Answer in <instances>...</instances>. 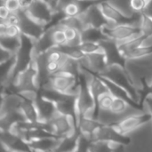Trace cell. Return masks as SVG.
I'll return each mask as SVG.
<instances>
[{"label":"cell","instance_id":"cell-1","mask_svg":"<svg viewBox=\"0 0 152 152\" xmlns=\"http://www.w3.org/2000/svg\"><path fill=\"white\" fill-rule=\"evenodd\" d=\"M97 75L103 76L126 89L131 95L132 99L142 106V95L140 94V89L137 88L126 68L118 64L110 65L102 73Z\"/></svg>","mask_w":152,"mask_h":152},{"label":"cell","instance_id":"cell-2","mask_svg":"<svg viewBox=\"0 0 152 152\" xmlns=\"http://www.w3.org/2000/svg\"><path fill=\"white\" fill-rule=\"evenodd\" d=\"M20 38H21V45H20L19 51L15 54L16 55V61H15L13 71L12 73V76H11L8 83L5 86H4L3 87L9 86L13 82L15 77L21 71H23L24 69H26L29 66V64L31 63V61L34 58L33 50H34L35 40L32 39L31 37L22 34V33H21Z\"/></svg>","mask_w":152,"mask_h":152},{"label":"cell","instance_id":"cell-3","mask_svg":"<svg viewBox=\"0 0 152 152\" xmlns=\"http://www.w3.org/2000/svg\"><path fill=\"white\" fill-rule=\"evenodd\" d=\"M79 80V92L77 99V110L78 118L80 116H89L93 118V112L94 110V100L92 95L88 78L86 77V73L81 69L78 75Z\"/></svg>","mask_w":152,"mask_h":152},{"label":"cell","instance_id":"cell-4","mask_svg":"<svg viewBox=\"0 0 152 152\" xmlns=\"http://www.w3.org/2000/svg\"><path fill=\"white\" fill-rule=\"evenodd\" d=\"M41 87L51 88L62 94L77 95L79 92V80L78 77L76 76L56 73L50 76L48 81Z\"/></svg>","mask_w":152,"mask_h":152},{"label":"cell","instance_id":"cell-5","mask_svg":"<svg viewBox=\"0 0 152 152\" xmlns=\"http://www.w3.org/2000/svg\"><path fill=\"white\" fill-rule=\"evenodd\" d=\"M102 30L108 38L115 40L117 43H121L142 35L140 26L131 23L109 24L102 28Z\"/></svg>","mask_w":152,"mask_h":152},{"label":"cell","instance_id":"cell-6","mask_svg":"<svg viewBox=\"0 0 152 152\" xmlns=\"http://www.w3.org/2000/svg\"><path fill=\"white\" fill-rule=\"evenodd\" d=\"M151 120L152 115L151 114V112H147V113L139 112V113L130 114L111 125L114 126L121 134H127L128 133L134 131L135 129L139 128L140 126H143L144 124Z\"/></svg>","mask_w":152,"mask_h":152},{"label":"cell","instance_id":"cell-7","mask_svg":"<svg viewBox=\"0 0 152 152\" xmlns=\"http://www.w3.org/2000/svg\"><path fill=\"white\" fill-rule=\"evenodd\" d=\"M91 139L92 141H116L124 145H128L131 142V139L126 134H121L114 126L105 124L96 129Z\"/></svg>","mask_w":152,"mask_h":152},{"label":"cell","instance_id":"cell-8","mask_svg":"<svg viewBox=\"0 0 152 152\" xmlns=\"http://www.w3.org/2000/svg\"><path fill=\"white\" fill-rule=\"evenodd\" d=\"M101 3V2H100ZM100 3H95L90 5L86 10H85L81 14H79L86 27H93L96 28H102L106 25L110 24L102 13Z\"/></svg>","mask_w":152,"mask_h":152},{"label":"cell","instance_id":"cell-9","mask_svg":"<svg viewBox=\"0 0 152 152\" xmlns=\"http://www.w3.org/2000/svg\"><path fill=\"white\" fill-rule=\"evenodd\" d=\"M53 126L54 134L61 139L65 136L74 134L77 130V122L67 115L58 113L52 120H50Z\"/></svg>","mask_w":152,"mask_h":152},{"label":"cell","instance_id":"cell-10","mask_svg":"<svg viewBox=\"0 0 152 152\" xmlns=\"http://www.w3.org/2000/svg\"><path fill=\"white\" fill-rule=\"evenodd\" d=\"M26 12L39 23L46 26L52 20L54 11L48 2L45 0H36Z\"/></svg>","mask_w":152,"mask_h":152},{"label":"cell","instance_id":"cell-11","mask_svg":"<svg viewBox=\"0 0 152 152\" xmlns=\"http://www.w3.org/2000/svg\"><path fill=\"white\" fill-rule=\"evenodd\" d=\"M19 12L20 15V28L21 33L34 40L38 39L45 31V26L31 18L25 11L20 10Z\"/></svg>","mask_w":152,"mask_h":152},{"label":"cell","instance_id":"cell-12","mask_svg":"<svg viewBox=\"0 0 152 152\" xmlns=\"http://www.w3.org/2000/svg\"><path fill=\"white\" fill-rule=\"evenodd\" d=\"M1 145L6 151H31L28 142L9 130L1 129Z\"/></svg>","mask_w":152,"mask_h":152},{"label":"cell","instance_id":"cell-13","mask_svg":"<svg viewBox=\"0 0 152 152\" xmlns=\"http://www.w3.org/2000/svg\"><path fill=\"white\" fill-rule=\"evenodd\" d=\"M82 69L88 70L94 74H101L108 68V61L104 52L86 54L85 58L80 61Z\"/></svg>","mask_w":152,"mask_h":152},{"label":"cell","instance_id":"cell-14","mask_svg":"<svg viewBox=\"0 0 152 152\" xmlns=\"http://www.w3.org/2000/svg\"><path fill=\"white\" fill-rule=\"evenodd\" d=\"M99 43L103 47L109 66L118 64L124 68H126V59L121 54L118 48V45L115 40L105 38L101 40Z\"/></svg>","mask_w":152,"mask_h":152},{"label":"cell","instance_id":"cell-15","mask_svg":"<svg viewBox=\"0 0 152 152\" xmlns=\"http://www.w3.org/2000/svg\"><path fill=\"white\" fill-rule=\"evenodd\" d=\"M34 102L37 106L40 122H48L59 113L55 102L43 97L39 94H37Z\"/></svg>","mask_w":152,"mask_h":152},{"label":"cell","instance_id":"cell-16","mask_svg":"<svg viewBox=\"0 0 152 152\" xmlns=\"http://www.w3.org/2000/svg\"><path fill=\"white\" fill-rule=\"evenodd\" d=\"M77 95L64 94L61 99L55 102V104L59 113L71 117L77 125L78 116L77 110Z\"/></svg>","mask_w":152,"mask_h":152},{"label":"cell","instance_id":"cell-17","mask_svg":"<svg viewBox=\"0 0 152 152\" xmlns=\"http://www.w3.org/2000/svg\"><path fill=\"white\" fill-rule=\"evenodd\" d=\"M22 95L16 93L2 92V102H1V115L20 110L22 102Z\"/></svg>","mask_w":152,"mask_h":152},{"label":"cell","instance_id":"cell-18","mask_svg":"<svg viewBox=\"0 0 152 152\" xmlns=\"http://www.w3.org/2000/svg\"><path fill=\"white\" fill-rule=\"evenodd\" d=\"M102 125V123L101 121L94 119L92 117L85 115V116H80L78 118L77 129L80 131V133L82 134L91 138L92 134Z\"/></svg>","mask_w":152,"mask_h":152},{"label":"cell","instance_id":"cell-19","mask_svg":"<svg viewBox=\"0 0 152 152\" xmlns=\"http://www.w3.org/2000/svg\"><path fill=\"white\" fill-rule=\"evenodd\" d=\"M61 139L49 137L34 140L28 142L31 151H55Z\"/></svg>","mask_w":152,"mask_h":152},{"label":"cell","instance_id":"cell-20","mask_svg":"<svg viewBox=\"0 0 152 152\" xmlns=\"http://www.w3.org/2000/svg\"><path fill=\"white\" fill-rule=\"evenodd\" d=\"M23 121H27V119L20 110L4 113V114L1 115L0 129L9 130L13 125H15L19 122H23Z\"/></svg>","mask_w":152,"mask_h":152},{"label":"cell","instance_id":"cell-21","mask_svg":"<svg viewBox=\"0 0 152 152\" xmlns=\"http://www.w3.org/2000/svg\"><path fill=\"white\" fill-rule=\"evenodd\" d=\"M22 97H23V99H22V102H21V106H20V110L22 111L23 115L25 116L27 121L31 122V123L38 122L39 118H38V113H37V106H36L34 100L25 97L23 95H22Z\"/></svg>","mask_w":152,"mask_h":152},{"label":"cell","instance_id":"cell-22","mask_svg":"<svg viewBox=\"0 0 152 152\" xmlns=\"http://www.w3.org/2000/svg\"><path fill=\"white\" fill-rule=\"evenodd\" d=\"M79 134L80 131L77 129L74 134L61 138L55 151H76Z\"/></svg>","mask_w":152,"mask_h":152},{"label":"cell","instance_id":"cell-23","mask_svg":"<svg viewBox=\"0 0 152 152\" xmlns=\"http://www.w3.org/2000/svg\"><path fill=\"white\" fill-rule=\"evenodd\" d=\"M148 39H149V37H147L142 34V35L137 36L135 37H133L129 40H126V41H124L121 43H118L119 51H120L121 54L125 57V55L126 53H128L129 52L133 51L134 49L142 45L143 43L145 41H147Z\"/></svg>","mask_w":152,"mask_h":152},{"label":"cell","instance_id":"cell-24","mask_svg":"<svg viewBox=\"0 0 152 152\" xmlns=\"http://www.w3.org/2000/svg\"><path fill=\"white\" fill-rule=\"evenodd\" d=\"M81 72V66L80 61L69 57H67L66 60L61 63V67L57 73L67 74L71 76L78 77L79 73ZM56 74V73H55Z\"/></svg>","mask_w":152,"mask_h":152},{"label":"cell","instance_id":"cell-25","mask_svg":"<svg viewBox=\"0 0 152 152\" xmlns=\"http://www.w3.org/2000/svg\"><path fill=\"white\" fill-rule=\"evenodd\" d=\"M81 38H82V41L100 42L101 40L108 38V37L103 34L102 28L87 27L81 32Z\"/></svg>","mask_w":152,"mask_h":152},{"label":"cell","instance_id":"cell-26","mask_svg":"<svg viewBox=\"0 0 152 152\" xmlns=\"http://www.w3.org/2000/svg\"><path fill=\"white\" fill-rule=\"evenodd\" d=\"M57 48L62 52L66 56L77 60V61H82L86 54L83 53V51L80 49L79 45H69V44H65L63 45H60L57 46Z\"/></svg>","mask_w":152,"mask_h":152},{"label":"cell","instance_id":"cell-27","mask_svg":"<svg viewBox=\"0 0 152 152\" xmlns=\"http://www.w3.org/2000/svg\"><path fill=\"white\" fill-rule=\"evenodd\" d=\"M0 43L1 47L8 50L9 52L16 54L19 51L20 45H21V38L20 37H12L7 36H1L0 35Z\"/></svg>","mask_w":152,"mask_h":152},{"label":"cell","instance_id":"cell-28","mask_svg":"<svg viewBox=\"0 0 152 152\" xmlns=\"http://www.w3.org/2000/svg\"><path fill=\"white\" fill-rule=\"evenodd\" d=\"M152 55V45H142L133 51L129 52L125 55V58L127 60H136L144 58L147 56Z\"/></svg>","mask_w":152,"mask_h":152},{"label":"cell","instance_id":"cell-29","mask_svg":"<svg viewBox=\"0 0 152 152\" xmlns=\"http://www.w3.org/2000/svg\"><path fill=\"white\" fill-rule=\"evenodd\" d=\"M49 28L51 29V37L54 46H60L67 44V38L62 26L58 24Z\"/></svg>","mask_w":152,"mask_h":152},{"label":"cell","instance_id":"cell-30","mask_svg":"<svg viewBox=\"0 0 152 152\" xmlns=\"http://www.w3.org/2000/svg\"><path fill=\"white\" fill-rule=\"evenodd\" d=\"M63 30L67 38V44L72 45H79L82 42L81 38V32L72 27L64 26Z\"/></svg>","mask_w":152,"mask_h":152},{"label":"cell","instance_id":"cell-31","mask_svg":"<svg viewBox=\"0 0 152 152\" xmlns=\"http://www.w3.org/2000/svg\"><path fill=\"white\" fill-rule=\"evenodd\" d=\"M0 35L12 37H20L21 36V30L20 26L7 24L4 21L0 22Z\"/></svg>","mask_w":152,"mask_h":152},{"label":"cell","instance_id":"cell-32","mask_svg":"<svg viewBox=\"0 0 152 152\" xmlns=\"http://www.w3.org/2000/svg\"><path fill=\"white\" fill-rule=\"evenodd\" d=\"M114 96L110 91L102 94L98 99V109L100 112H107L110 110L112 102L114 101Z\"/></svg>","mask_w":152,"mask_h":152},{"label":"cell","instance_id":"cell-33","mask_svg":"<svg viewBox=\"0 0 152 152\" xmlns=\"http://www.w3.org/2000/svg\"><path fill=\"white\" fill-rule=\"evenodd\" d=\"M79 47L85 54H91V53L104 52L103 47L102 46V45L99 42L82 41L81 44L79 45Z\"/></svg>","mask_w":152,"mask_h":152},{"label":"cell","instance_id":"cell-34","mask_svg":"<svg viewBox=\"0 0 152 152\" xmlns=\"http://www.w3.org/2000/svg\"><path fill=\"white\" fill-rule=\"evenodd\" d=\"M141 31L142 34L149 38L152 37V18L147 14L142 12V20H141Z\"/></svg>","mask_w":152,"mask_h":152},{"label":"cell","instance_id":"cell-35","mask_svg":"<svg viewBox=\"0 0 152 152\" xmlns=\"http://www.w3.org/2000/svg\"><path fill=\"white\" fill-rule=\"evenodd\" d=\"M92 139L90 137H87L80 133L78 141H77V151H89L90 145L92 143Z\"/></svg>","mask_w":152,"mask_h":152},{"label":"cell","instance_id":"cell-36","mask_svg":"<svg viewBox=\"0 0 152 152\" xmlns=\"http://www.w3.org/2000/svg\"><path fill=\"white\" fill-rule=\"evenodd\" d=\"M148 0H131L130 5L134 12H142Z\"/></svg>","mask_w":152,"mask_h":152},{"label":"cell","instance_id":"cell-37","mask_svg":"<svg viewBox=\"0 0 152 152\" xmlns=\"http://www.w3.org/2000/svg\"><path fill=\"white\" fill-rule=\"evenodd\" d=\"M1 21H4V22H5L7 24L20 26V15L19 11L18 12H11L10 14L8 15V17L4 20H1Z\"/></svg>","mask_w":152,"mask_h":152},{"label":"cell","instance_id":"cell-38","mask_svg":"<svg viewBox=\"0 0 152 152\" xmlns=\"http://www.w3.org/2000/svg\"><path fill=\"white\" fill-rule=\"evenodd\" d=\"M2 2L4 3L6 7L9 9L10 12H18L20 10V1L19 0H1Z\"/></svg>","mask_w":152,"mask_h":152},{"label":"cell","instance_id":"cell-39","mask_svg":"<svg viewBox=\"0 0 152 152\" xmlns=\"http://www.w3.org/2000/svg\"><path fill=\"white\" fill-rule=\"evenodd\" d=\"M10 12H11L6 7V5L4 4V3L1 1V6H0V19H1V20H4L8 17V15L10 14Z\"/></svg>","mask_w":152,"mask_h":152},{"label":"cell","instance_id":"cell-40","mask_svg":"<svg viewBox=\"0 0 152 152\" xmlns=\"http://www.w3.org/2000/svg\"><path fill=\"white\" fill-rule=\"evenodd\" d=\"M13 55H14V53H12L9 52L8 50H6V49L1 47V61H0V63L8 61V60L11 59Z\"/></svg>","mask_w":152,"mask_h":152},{"label":"cell","instance_id":"cell-41","mask_svg":"<svg viewBox=\"0 0 152 152\" xmlns=\"http://www.w3.org/2000/svg\"><path fill=\"white\" fill-rule=\"evenodd\" d=\"M20 1V10L22 11H27L34 3L36 0H19Z\"/></svg>","mask_w":152,"mask_h":152},{"label":"cell","instance_id":"cell-42","mask_svg":"<svg viewBox=\"0 0 152 152\" xmlns=\"http://www.w3.org/2000/svg\"><path fill=\"white\" fill-rule=\"evenodd\" d=\"M144 102L147 103L148 105V108H149V112H151V114L152 115V94L150 93L146 97H145V100Z\"/></svg>","mask_w":152,"mask_h":152},{"label":"cell","instance_id":"cell-43","mask_svg":"<svg viewBox=\"0 0 152 152\" xmlns=\"http://www.w3.org/2000/svg\"><path fill=\"white\" fill-rule=\"evenodd\" d=\"M57 2H58V0H49V4H50V5L52 6V8L53 9V11H54V8H55V6H56Z\"/></svg>","mask_w":152,"mask_h":152},{"label":"cell","instance_id":"cell-44","mask_svg":"<svg viewBox=\"0 0 152 152\" xmlns=\"http://www.w3.org/2000/svg\"><path fill=\"white\" fill-rule=\"evenodd\" d=\"M149 91H150V93H152V82L149 85Z\"/></svg>","mask_w":152,"mask_h":152},{"label":"cell","instance_id":"cell-45","mask_svg":"<svg viewBox=\"0 0 152 152\" xmlns=\"http://www.w3.org/2000/svg\"><path fill=\"white\" fill-rule=\"evenodd\" d=\"M45 1H46V2H48V3H49V0H45Z\"/></svg>","mask_w":152,"mask_h":152},{"label":"cell","instance_id":"cell-46","mask_svg":"<svg viewBox=\"0 0 152 152\" xmlns=\"http://www.w3.org/2000/svg\"><path fill=\"white\" fill-rule=\"evenodd\" d=\"M3 1H4V0H3Z\"/></svg>","mask_w":152,"mask_h":152}]
</instances>
